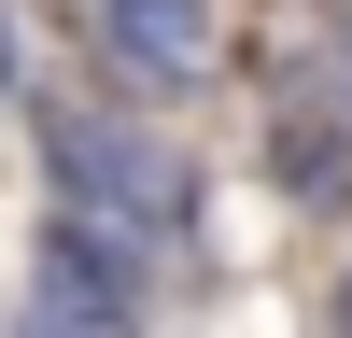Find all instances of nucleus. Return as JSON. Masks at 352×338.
<instances>
[{
	"mask_svg": "<svg viewBox=\"0 0 352 338\" xmlns=\"http://www.w3.org/2000/svg\"><path fill=\"white\" fill-rule=\"evenodd\" d=\"M324 338H352V282H338V296H324Z\"/></svg>",
	"mask_w": 352,
	"mask_h": 338,
	"instance_id": "nucleus-6",
	"label": "nucleus"
},
{
	"mask_svg": "<svg viewBox=\"0 0 352 338\" xmlns=\"http://www.w3.org/2000/svg\"><path fill=\"white\" fill-rule=\"evenodd\" d=\"M28 268H43V296H28V310H43L56 338H141V296H155V240H141V225L71 212V197H56Z\"/></svg>",
	"mask_w": 352,
	"mask_h": 338,
	"instance_id": "nucleus-3",
	"label": "nucleus"
},
{
	"mask_svg": "<svg viewBox=\"0 0 352 338\" xmlns=\"http://www.w3.org/2000/svg\"><path fill=\"white\" fill-rule=\"evenodd\" d=\"M254 155L296 212H352V28L282 14L254 56Z\"/></svg>",
	"mask_w": 352,
	"mask_h": 338,
	"instance_id": "nucleus-1",
	"label": "nucleus"
},
{
	"mask_svg": "<svg viewBox=\"0 0 352 338\" xmlns=\"http://www.w3.org/2000/svg\"><path fill=\"white\" fill-rule=\"evenodd\" d=\"M85 28H99V71H113V84H141V99H197V84H212L226 0H85Z\"/></svg>",
	"mask_w": 352,
	"mask_h": 338,
	"instance_id": "nucleus-4",
	"label": "nucleus"
},
{
	"mask_svg": "<svg viewBox=\"0 0 352 338\" xmlns=\"http://www.w3.org/2000/svg\"><path fill=\"white\" fill-rule=\"evenodd\" d=\"M14 84H28V56H14V14H0V99H14Z\"/></svg>",
	"mask_w": 352,
	"mask_h": 338,
	"instance_id": "nucleus-5",
	"label": "nucleus"
},
{
	"mask_svg": "<svg viewBox=\"0 0 352 338\" xmlns=\"http://www.w3.org/2000/svg\"><path fill=\"white\" fill-rule=\"evenodd\" d=\"M43 169H56V197H71V212L141 225L155 254H184V240H197V169L169 155L155 127H127L113 99H43Z\"/></svg>",
	"mask_w": 352,
	"mask_h": 338,
	"instance_id": "nucleus-2",
	"label": "nucleus"
}]
</instances>
